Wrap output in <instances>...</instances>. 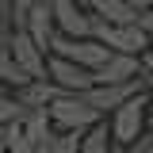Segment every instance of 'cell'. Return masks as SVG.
I'll return each instance as SVG.
<instances>
[{"label": "cell", "instance_id": "1", "mask_svg": "<svg viewBox=\"0 0 153 153\" xmlns=\"http://www.w3.org/2000/svg\"><path fill=\"white\" fill-rule=\"evenodd\" d=\"M146 107H149V92H134L130 100H123L115 111H107V134H111L115 146H130L138 134L146 130Z\"/></svg>", "mask_w": 153, "mask_h": 153}, {"label": "cell", "instance_id": "2", "mask_svg": "<svg viewBox=\"0 0 153 153\" xmlns=\"http://www.w3.org/2000/svg\"><path fill=\"white\" fill-rule=\"evenodd\" d=\"M46 115H50V123H54V130H88L92 123H100L103 115L96 111L92 103L84 100L80 92H57L50 103H46Z\"/></svg>", "mask_w": 153, "mask_h": 153}, {"label": "cell", "instance_id": "3", "mask_svg": "<svg viewBox=\"0 0 153 153\" xmlns=\"http://www.w3.org/2000/svg\"><path fill=\"white\" fill-rule=\"evenodd\" d=\"M88 35L100 38L107 50H119V54H138L149 46V35L138 27V23H103V19L92 16V27H88Z\"/></svg>", "mask_w": 153, "mask_h": 153}, {"label": "cell", "instance_id": "4", "mask_svg": "<svg viewBox=\"0 0 153 153\" xmlns=\"http://www.w3.org/2000/svg\"><path fill=\"white\" fill-rule=\"evenodd\" d=\"M46 80H54L61 92H88L92 88V69L76 65L61 54H46Z\"/></svg>", "mask_w": 153, "mask_h": 153}, {"label": "cell", "instance_id": "5", "mask_svg": "<svg viewBox=\"0 0 153 153\" xmlns=\"http://www.w3.org/2000/svg\"><path fill=\"white\" fill-rule=\"evenodd\" d=\"M134 76H146L142 57H138V54H119V50H111V54L92 69V84H123V80H134Z\"/></svg>", "mask_w": 153, "mask_h": 153}, {"label": "cell", "instance_id": "6", "mask_svg": "<svg viewBox=\"0 0 153 153\" xmlns=\"http://www.w3.org/2000/svg\"><path fill=\"white\" fill-rule=\"evenodd\" d=\"M4 42H8V50H12V57H16V65H19L27 76H46V50H42V46H35L27 31L12 27Z\"/></svg>", "mask_w": 153, "mask_h": 153}, {"label": "cell", "instance_id": "7", "mask_svg": "<svg viewBox=\"0 0 153 153\" xmlns=\"http://www.w3.org/2000/svg\"><path fill=\"white\" fill-rule=\"evenodd\" d=\"M142 88H146V76H134V80H123V84H92L88 92H80V96H84L100 115H107V111H115L123 100H130L134 92H142Z\"/></svg>", "mask_w": 153, "mask_h": 153}, {"label": "cell", "instance_id": "8", "mask_svg": "<svg viewBox=\"0 0 153 153\" xmlns=\"http://www.w3.org/2000/svg\"><path fill=\"white\" fill-rule=\"evenodd\" d=\"M50 12H54V27L69 38L88 35V27H92V12L80 0H50Z\"/></svg>", "mask_w": 153, "mask_h": 153}, {"label": "cell", "instance_id": "9", "mask_svg": "<svg viewBox=\"0 0 153 153\" xmlns=\"http://www.w3.org/2000/svg\"><path fill=\"white\" fill-rule=\"evenodd\" d=\"M19 31H27V35H31V42H35V46H42V50L50 54V38L57 35V27H54V12H50V0H38V4H31V8H27V16L19 19Z\"/></svg>", "mask_w": 153, "mask_h": 153}, {"label": "cell", "instance_id": "10", "mask_svg": "<svg viewBox=\"0 0 153 153\" xmlns=\"http://www.w3.org/2000/svg\"><path fill=\"white\" fill-rule=\"evenodd\" d=\"M61 92L54 80H46V76H35V80H23L19 88H12V100L23 103V107H46L54 96Z\"/></svg>", "mask_w": 153, "mask_h": 153}, {"label": "cell", "instance_id": "11", "mask_svg": "<svg viewBox=\"0 0 153 153\" xmlns=\"http://www.w3.org/2000/svg\"><path fill=\"white\" fill-rule=\"evenodd\" d=\"M111 134H107V119L92 123L88 130H80V142H76V153H111Z\"/></svg>", "mask_w": 153, "mask_h": 153}, {"label": "cell", "instance_id": "12", "mask_svg": "<svg viewBox=\"0 0 153 153\" xmlns=\"http://www.w3.org/2000/svg\"><path fill=\"white\" fill-rule=\"evenodd\" d=\"M23 80H35V76H27L23 69L16 65V57H12V50H8V42H0V84L12 92V88H19Z\"/></svg>", "mask_w": 153, "mask_h": 153}, {"label": "cell", "instance_id": "13", "mask_svg": "<svg viewBox=\"0 0 153 153\" xmlns=\"http://www.w3.org/2000/svg\"><path fill=\"white\" fill-rule=\"evenodd\" d=\"M23 111H27V107H23V103H16V100H12V92H0V126H8L12 119H23Z\"/></svg>", "mask_w": 153, "mask_h": 153}, {"label": "cell", "instance_id": "14", "mask_svg": "<svg viewBox=\"0 0 153 153\" xmlns=\"http://www.w3.org/2000/svg\"><path fill=\"white\" fill-rule=\"evenodd\" d=\"M123 149L126 153H153V126H146V130L138 134L130 146H123Z\"/></svg>", "mask_w": 153, "mask_h": 153}, {"label": "cell", "instance_id": "15", "mask_svg": "<svg viewBox=\"0 0 153 153\" xmlns=\"http://www.w3.org/2000/svg\"><path fill=\"white\" fill-rule=\"evenodd\" d=\"M38 4V0H8V16H12V27H19V19L27 16V8Z\"/></svg>", "mask_w": 153, "mask_h": 153}, {"label": "cell", "instance_id": "16", "mask_svg": "<svg viewBox=\"0 0 153 153\" xmlns=\"http://www.w3.org/2000/svg\"><path fill=\"white\" fill-rule=\"evenodd\" d=\"M142 69H146V73H153V50H149V46L142 50Z\"/></svg>", "mask_w": 153, "mask_h": 153}, {"label": "cell", "instance_id": "17", "mask_svg": "<svg viewBox=\"0 0 153 153\" xmlns=\"http://www.w3.org/2000/svg\"><path fill=\"white\" fill-rule=\"evenodd\" d=\"M134 12H146V8H153V0H126Z\"/></svg>", "mask_w": 153, "mask_h": 153}, {"label": "cell", "instance_id": "18", "mask_svg": "<svg viewBox=\"0 0 153 153\" xmlns=\"http://www.w3.org/2000/svg\"><path fill=\"white\" fill-rule=\"evenodd\" d=\"M146 92H149V100H153V73H146Z\"/></svg>", "mask_w": 153, "mask_h": 153}, {"label": "cell", "instance_id": "19", "mask_svg": "<svg viewBox=\"0 0 153 153\" xmlns=\"http://www.w3.org/2000/svg\"><path fill=\"white\" fill-rule=\"evenodd\" d=\"M111 153H126V149H123V146H111Z\"/></svg>", "mask_w": 153, "mask_h": 153}, {"label": "cell", "instance_id": "20", "mask_svg": "<svg viewBox=\"0 0 153 153\" xmlns=\"http://www.w3.org/2000/svg\"><path fill=\"white\" fill-rule=\"evenodd\" d=\"M0 153H8V149H4V138H0Z\"/></svg>", "mask_w": 153, "mask_h": 153}, {"label": "cell", "instance_id": "21", "mask_svg": "<svg viewBox=\"0 0 153 153\" xmlns=\"http://www.w3.org/2000/svg\"><path fill=\"white\" fill-rule=\"evenodd\" d=\"M149 50H153V35H149Z\"/></svg>", "mask_w": 153, "mask_h": 153}, {"label": "cell", "instance_id": "22", "mask_svg": "<svg viewBox=\"0 0 153 153\" xmlns=\"http://www.w3.org/2000/svg\"><path fill=\"white\" fill-rule=\"evenodd\" d=\"M80 4H84V0H80Z\"/></svg>", "mask_w": 153, "mask_h": 153}]
</instances>
